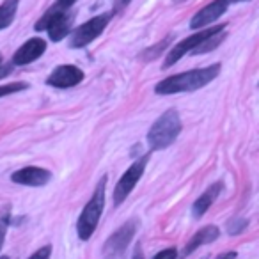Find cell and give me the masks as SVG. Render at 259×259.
Wrapping results in <instances>:
<instances>
[{
    "instance_id": "cell-9",
    "label": "cell",
    "mask_w": 259,
    "mask_h": 259,
    "mask_svg": "<svg viewBox=\"0 0 259 259\" xmlns=\"http://www.w3.org/2000/svg\"><path fill=\"white\" fill-rule=\"evenodd\" d=\"M82 80H83L82 69L73 64H64V66H57L50 73V76L47 78V83L52 87H57V89H68V87L78 85Z\"/></svg>"
},
{
    "instance_id": "cell-27",
    "label": "cell",
    "mask_w": 259,
    "mask_h": 259,
    "mask_svg": "<svg viewBox=\"0 0 259 259\" xmlns=\"http://www.w3.org/2000/svg\"><path fill=\"white\" fill-rule=\"evenodd\" d=\"M174 2H178V4H180V2H185V0H174Z\"/></svg>"
},
{
    "instance_id": "cell-3",
    "label": "cell",
    "mask_w": 259,
    "mask_h": 259,
    "mask_svg": "<svg viewBox=\"0 0 259 259\" xmlns=\"http://www.w3.org/2000/svg\"><path fill=\"white\" fill-rule=\"evenodd\" d=\"M105 187H107V176H103L100 180L93 197L85 204L78 222H76V233H78L80 240H89L94 234V231H96L98 222H100L101 213H103L105 208Z\"/></svg>"
},
{
    "instance_id": "cell-30",
    "label": "cell",
    "mask_w": 259,
    "mask_h": 259,
    "mask_svg": "<svg viewBox=\"0 0 259 259\" xmlns=\"http://www.w3.org/2000/svg\"><path fill=\"white\" fill-rule=\"evenodd\" d=\"M137 259H141V257H137Z\"/></svg>"
},
{
    "instance_id": "cell-6",
    "label": "cell",
    "mask_w": 259,
    "mask_h": 259,
    "mask_svg": "<svg viewBox=\"0 0 259 259\" xmlns=\"http://www.w3.org/2000/svg\"><path fill=\"white\" fill-rule=\"evenodd\" d=\"M226 23H222V25H217V27H209V29H201V32L194 34V36L187 37V39L180 41V43L176 45V47L172 48V50L169 52V55H167L165 59V68H170V66H174L178 61H180L181 57H185V55L190 54L194 48H197L199 45L202 43L204 39H208L209 36H213V34L220 32V30H226Z\"/></svg>"
},
{
    "instance_id": "cell-17",
    "label": "cell",
    "mask_w": 259,
    "mask_h": 259,
    "mask_svg": "<svg viewBox=\"0 0 259 259\" xmlns=\"http://www.w3.org/2000/svg\"><path fill=\"white\" fill-rule=\"evenodd\" d=\"M76 0H57L54 6H52L50 9H48L47 13H45V18H48V16H54V15H61V13H66L69 11V8L71 6H75Z\"/></svg>"
},
{
    "instance_id": "cell-5",
    "label": "cell",
    "mask_w": 259,
    "mask_h": 259,
    "mask_svg": "<svg viewBox=\"0 0 259 259\" xmlns=\"http://www.w3.org/2000/svg\"><path fill=\"white\" fill-rule=\"evenodd\" d=\"M148 162H149V153L144 156H141L137 162L132 163V165L126 169V172L122 174L121 180L117 181V185H115V188H114V204L115 206L122 204L124 199L132 194V190L135 188V185L139 183V180H141L142 174H144Z\"/></svg>"
},
{
    "instance_id": "cell-12",
    "label": "cell",
    "mask_w": 259,
    "mask_h": 259,
    "mask_svg": "<svg viewBox=\"0 0 259 259\" xmlns=\"http://www.w3.org/2000/svg\"><path fill=\"white\" fill-rule=\"evenodd\" d=\"M52 180V172L43 167H23L11 174V181L25 187H45Z\"/></svg>"
},
{
    "instance_id": "cell-18",
    "label": "cell",
    "mask_w": 259,
    "mask_h": 259,
    "mask_svg": "<svg viewBox=\"0 0 259 259\" xmlns=\"http://www.w3.org/2000/svg\"><path fill=\"white\" fill-rule=\"evenodd\" d=\"M170 39H172V36H167L165 39L162 41V43H156L153 48H149V50H146L144 54H142V57L146 59V61H151V59H155L156 55H160L163 50H165L167 47L170 45Z\"/></svg>"
},
{
    "instance_id": "cell-19",
    "label": "cell",
    "mask_w": 259,
    "mask_h": 259,
    "mask_svg": "<svg viewBox=\"0 0 259 259\" xmlns=\"http://www.w3.org/2000/svg\"><path fill=\"white\" fill-rule=\"evenodd\" d=\"M27 83L25 82H18V83H4V85H0V98L9 96V94H15L20 93V91H25L27 89Z\"/></svg>"
},
{
    "instance_id": "cell-22",
    "label": "cell",
    "mask_w": 259,
    "mask_h": 259,
    "mask_svg": "<svg viewBox=\"0 0 259 259\" xmlns=\"http://www.w3.org/2000/svg\"><path fill=\"white\" fill-rule=\"evenodd\" d=\"M50 254H52V247L47 245V247H41L37 252H34L29 259H50Z\"/></svg>"
},
{
    "instance_id": "cell-20",
    "label": "cell",
    "mask_w": 259,
    "mask_h": 259,
    "mask_svg": "<svg viewBox=\"0 0 259 259\" xmlns=\"http://www.w3.org/2000/svg\"><path fill=\"white\" fill-rule=\"evenodd\" d=\"M8 226H9V208H6V209H2V213H0V248H2V245H4Z\"/></svg>"
},
{
    "instance_id": "cell-15",
    "label": "cell",
    "mask_w": 259,
    "mask_h": 259,
    "mask_svg": "<svg viewBox=\"0 0 259 259\" xmlns=\"http://www.w3.org/2000/svg\"><path fill=\"white\" fill-rule=\"evenodd\" d=\"M18 6H20V0H4L0 4V30L8 29L15 22Z\"/></svg>"
},
{
    "instance_id": "cell-2",
    "label": "cell",
    "mask_w": 259,
    "mask_h": 259,
    "mask_svg": "<svg viewBox=\"0 0 259 259\" xmlns=\"http://www.w3.org/2000/svg\"><path fill=\"white\" fill-rule=\"evenodd\" d=\"M183 124H181L180 114L176 108H169L167 112H163L155 122H153L151 130L148 134V144L153 151H160L165 149L180 137Z\"/></svg>"
},
{
    "instance_id": "cell-25",
    "label": "cell",
    "mask_w": 259,
    "mask_h": 259,
    "mask_svg": "<svg viewBox=\"0 0 259 259\" xmlns=\"http://www.w3.org/2000/svg\"><path fill=\"white\" fill-rule=\"evenodd\" d=\"M234 257H236V254H234V252H231V254L222 255V257H220V259H234Z\"/></svg>"
},
{
    "instance_id": "cell-16",
    "label": "cell",
    "mask_w": 259,
    "mask_h": 259,
    "mask_svg": "<svg viewBox=\"0 0 259 259\" xmlns=\"http://www.w3.org/2000/svg\"><path fill=\"white\" fill-rule=\"evenodd\" d=\"M226 39V30H220V32L213 34V36H209L208 39H204L201 45H199L197 48H194V50L190 52L192 55H199V54H206V52L213 50V48L219 47L222 41Z\"/></svg>"
},
{
    "instance_id": "cell-24",
    "label": "cell",
    "mask_w": 259,
    "mask_h": 259,
    "mask_svg": "<svg viewBox=\"0 0 259 259\" xmlns=\"http://www.w3.org/2000/svg\"><path fill=\"white\" fill-rule=\"evenodd\" d=\"M130 2H132V0H115L114 11H112V15H119V13H122L126 8H128Z\"/></svg>"
},
{
    "instance_id": "cell-14",
    "label": "cell",
    "mask_w": 259,
    "mask_h": 259,
    "mask_svg": "<svg viewBox=\"0 0 259 259\" xmlns=\"http://www.w3.org/2000/svg\"><path fill=\"white\" fill-rule=\"evenodd\" d=\"M220 192H222V183L219 181V183L211 185V187H209L208 190H206L204 194H202L201 197L194 202V206H192V213H194L195 219H201V217L208 211L209 206H211L213 202L217 201V197L220 195Z\"/></svg>"
},
{
    "instance_id": "cell-26",
    "label": "cell",
    "mask_w": 259,
    "mask_h": 259,
    "mask_svg": "<svg viewBox=\"0 0 259 259\" xmlns=\"http://www.w3.org/2000/svg\"><path fill=\"white\" fill-rule=\"evenodd\" d=\"M227 2H229V6H231V4H236V2H248V0H227Z\"/></svg>"
},
{
    "instance_id": "cell-7",
    "label": "cell",
    "mask_w": 259,
    "mask_h": 259,
    "mask_svg": "<svg viewBox=\"0 0 259 259\" xmlns=\"http://www.w3.org/2000/svg\"><path fill=\"white\" fill-rule=\"evenodd\" d=\"M73 22H75V13H71V11L48 16V18L41 16L36 23V30L37 32L48 30V36H50L52 41H61L71 32Z\"/></svg>"
},
{
    "instance_id": "cell-10",
    "label": "cell",
    "mask_w": 259,
    "mask_h": 259,
    "mask_svg": "<svg viewBox=\"0 0 259 259\" xmlns=\"http://www.w3.org/2000/svg\"><path fill=\"white\" fill-rule=\"evenodd\" d=\"M229 8V2L227 0H213L211 4H208L206 8H202L201 11H197L194 15V18L190 20V29L199 30L206 29L209 23L217 22L224 13Z\"/></svg>"
},
{
    "instance_id": "cell-8",
    "label": "cell",
    "mask_w": 259,
    "mask_h": 259,
    "mask_svg": "<svg viewBox=\"0 0 259 259\" xmlns=\"http://www.w3.org/2000/svg\"><path fill=\"white\" fill-rule=\"evenodd\" d=\"M137 226H139L137 220H128L126 224H122V226L108 238L107 243H105V254H107L108 257H112V255H117V254H121V252H124L126 247L130 245V241H132V238L135 236Z\"/></svg>"
},
{
    "instance_id": "cell-4",
    "label": "cell",
    "mask_w": 259,
    "mask_h": 259,
    "mask_svg": "<svg viewBox=\"0 0 259 259\" xmlns=\"http://www.w3.org/2000/svg\"><path fill=\"white\" fill-rule=\"evenodd\" d=\"M112 13H103V15H98L94 18H91L89 22L82 23L80 27H76L71 32V41H69V47L71 48H83L89 43H93L105 29H107L108 22L112 20Z\"/></svg>"
},
{
    "instance_id": "cell-21",
    "label": "cell",
    "mask_w": 259,
    "mask_h": 259,
    "mask_svg": "<svg viewBox=\"0 0 259 259\" xmlns=\"http://www.w3.org/2000/svg\"><path fill=\"white\" fill-rule=\"evenodd\" d=\"M247 224L248 222L245 219H234L227 224V231H229V234H240L247 227Z\"/></svg>"
},
{
    "instance_id": "cell-29",
    "label": "cell",
    "mask_w": 259,
    "mask_h": 259,
    "mask_svg": "<svg viewBox=\"0 0 259 259\" xmlns=\"http://www.w3.org/2000/svg\"><path fill=\"white\" fill-rule=\"evenodd\" d=\"M0 259H9V257H8V255H4V257H0Z\"/></svg>"
},
{
    "instance_id": "cell-28",
    "label": "cell",
    "mask_w": 259,
    "mask_h": 259,
    "mask_svg": "<svg viewBox=\"0 0 259 259\" xmlns=\"http://www.w3.org/2000/svg\"><path fill=\"white\" fill-rule=\"evenodd\" d=\"M0 68H2V55H0Z\"/></svg>"
},
{
    "instance_id": "cell-11",
    "label": "cell",
    "mask_w": 259,
    "mask_h": 259,
    "mask_svg": "<svg viewBox=\"0 0 259 259\" xmlns=\"http://www.w3.org/2000/svg\"><path fill=\"white\" fill-rule=\"evenodd\" d=\"M47 52V41L41 37H32V39L25 41L18 50L13 55V64L15 66H25L30 62L37 61L41 55Z\"/></svg>"
},
{
    "instance_id": "cell-23",
    "label": "cell",
    "mask_w": 259,
    "mask_h": 259,
    "mask_svg": "<svg viewBox=\"0 0 259 259\" xmlns=\"http://www.w3.org/2000/svg\"><path fill=\"white\" fill-rule=\"evenodd\" d=\"M176 248H165V250L158 252L153 259H176Z\"/></svg>"
},
{
    "instance_id": "cell-1",
    "label": "cell",
    "mask_w": 259,
    "mask_h": 259,
    "mask_svg": "<svg viewBox=\"0 0 259 259\" xmlns=\"http://www.w3.org/2000/svg\"><path fill=\"white\" fill-rule=\"evenodd\" d=\"M222 64L217 62L208 68H197L192 69V71H185L180 75H172L169 78L162 80L160 83H156L155 93L167 96V94H178V93H192V91H197L201 87L208 85L209 82L219 76Z\"/></svg>"
},
{
    "instance_id": "cell-13",
    "label": "cell",
    "mask_w": 259,
    "mask_h": 259,
    "mask_svg": "<svg viewBox=\"0 0 259 259\" xmlns=\"http://www.w3.org/2000/svg\"><path fill=\"white\" fill-rule=\"evenodd\" d=\"M219 234H220V231L217 226H206V227H202V229H199L197 233L194 234V238L187 243V247H185V250H183V255L192 254V252L201 247V245L215 241L217 238H219Z\"/></svg>"
}]
</instances>
